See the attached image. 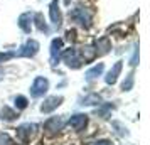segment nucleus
<instances>
[{
  "label": "nucleus",
  "mask_w": 150,
  "mask_h": 145,
  "mask_svg": "<svg viewBox=\"0 0 150 145\" xmlns=\"http://www.w3.org/2000/svg\"><path fill=\"white\" fill-rule=\"evenodd\" d=\"M35 130H37V125L35 123H24V125H21V127H17L15 133H17V140H19V144L25 145L30 138L34 137Z\"/></svg>",
  "instance_id": "nucleus-1"
},
{
  "label": "nucleus",
  "mask_w": 150,
  "mask_h": 145,
  "mask_svg": "<svg viewBox=\"0 0 150 145\" xmlns=\"http://www.w3.org/2000/svg\"><path fill=\"white\" fill-rule=\"evenodd\" d=\"M62 61L66 62L69 68L78 69L83 64V57H81V54H79V51H78V49L69 47V49H66V51L62 52Z\"/></svg>",
  "instance_id": "nucleus-2"
},
{
  "label": "nucleus",
  "mask_w": 150,
  "mask_h": 145,
  "mask_svg": "<svg viewBox=\"0 0 150 145\" xmlns=\"http://www.w3.org/2000/svg\"><path fill=\"white\" fill-rule=\"evenodd\" d=\"M47 90H49V81L46 79V78L37 76L34 79L32 86H30V95H32L34 98H41V96H44V95L47 93Z\"/></svg>",
  "instance_id": "nucleus-3"
},
{
  "label": "nucleus",
  "mask_w": 150,
  "mask_h": 145,
  "mask_svg": "<svg viewBox=\"0 0 150 145\" xmlns=\"http://www.w3.org/2000/svg\"><path fill=\"white\" fill-rule=\"evenodd\" d=\"M37 51H39V42L34 41V39H29V41L21 47L19 54L24 56V57H32V56L37 54Z\"/></svg>",
  "instance_id": "nucleus-4"
},
{
  "label": "nucleus",
  "mask_w": 150,
  "mask_h": 145,
  "mask_svg": "<svg viewBox=\"0 0 150 145\" xmlns=\"http://www.w3.org/2000/svg\"><path fill=\"white\" fill-rule=\"evenodd\" d=\"M62 125H64V120L62 117H51L44 123V130L47 132V133H56V132L62 130Z\"/></svg>",
  "instance_id": "nucleus-5"
},
{
  "label": "nucleus",
  "mask_w": 150,
  "mask_h": 145,
  "mask_svg": "<svg viewBox=\"0 0 150 145\" xmlns=\"http://www.w3.org/2000/svg\"><path fill=\"white\" fill-rule=\"evenodd\" d=\"M73 19H74L76 22H79L83 27H89L91 25V19H89V15H88V12L84 10L83 7H78V8H74L73 10Z\"/></svg>",
  "instance_id": "nucleus-6"
},
{
  "label": "nucleus",
  "mask_w": 150,
  "mask_h": 145,
  "mask_svg": "<svg viewBox=\"0 0 150 145\" xmlns=\"http://www.w3.org/2000/svg\"><path fill=\"white\" fill-rule=\"evenodd\" d=\"M86 123H88V117H86V115H83V113L73 115V117L69 118V127H73V128H74V130H78V132L84 130Z\"/></svg>",
  "instance_id": "nucleus-7"
},
{
  "label": "nucleus",
  "mask_w": 150,
  "mask_h": 145,
  "mask_svg": "<svg viewBox=\"0 0 150 145\" xmlns=\"http://www.w3.org/2000/svg\"><path fill=\"white\" fill-rule=\"evenodd\" d=\"M61 103H62V96H51L41 105V111L42 113H51V111L56 110Z\"/></svg>",
  "instance_id": "nucleus-8"
},
{
  "label": "nucleus",
  "mask_w": 150,
  "mask_h": 145,
  "mask_svg": "<svg viewBox=\"0 0 150 145\" xmlns=\"http://www.w3.org/2000/svg\"><path fill=\"white\" fill-rule=\"evenodd\" d=\"M49 12H51V21L54 22L56 27H59L62 22V15H61V8H59V4H57V0H54L52 4H51V7H49Z\"/></svg>",
  "instance_id": "nucleus-9"
},
{
  "label": "nucleus",
  "mask_w": 150,
  "mask_h": 145,
  "mask_svg": "<svg viewBox=\"0 0 150 145\" xmlns=\"http://www.w3.org/2000/svg\"><path fill=\"white\" fill-rule=\"evenodd\" d=\"M122 68H123V64H122V61H118V62H115V66L110 69V73L106 74V83L108 84H115L116 83V79H118V76H120V73H122Z\"/></svg>",
  "instance_id": "nucleus-10"
},
{
  "label": "nucleus",
  "mask_w": 150,
  "mask_h": 145,
  "mask_svg": "<svg viewBox=\"0 0 150 145\" xmlns=\"http://www.w3.org/2000/svg\"><path fill=\"white\" fill-rule=\"evenodd\" d=\"M62 49V39H54L51 44V61L52 64H56V61H59V54Z\"/></svg>",
  "instance_id": "nucleus-11"
},
{
  "label": "nucleus",
  "mask_w": 150,
  "mask_h": 145,
  "mask_svg": "<svg viewBox=\"0 0 150 145\" xmlns=\"http://www.w3.org/2000/svg\"><path fill=\"white\" fill-rule=\"evenodd\" d=\"M32 21H34V19H32V15L29 14H22L21 17H19V27L22 29V30H24V32H30V29H32Z\"/></svg>",
  "instance_id": "nucleus-12"
},
{
  "label": "nucleus",
  "mask_w": 150,
  "mask_h": 145,
  "mask_svg": "<svg viewBox=\"0 0 150 145\" xmlns=\"http://www.w3.org/2000/svg\"><path fill=\"white\" fill-rule=\"evenodd\" d=\"M96 52H100V54H106L110 49H111V42H110L108 37H100L98 41H96Z\"/></svg>",
  "instance_id": "nucleus-13"
},
{
  "label": "nucleus",
  "mask_w": 150,
  "mask_h": 145,
  "mask_svg": "<svg viewBox=\"0 0 150 145\" xmlns=\"http://www.w3.org/2000/svg\"><path fill=\"white\" fill-rule=\"evenodd\" d=\"M103 69H105V64H103V62H100V64L93 66L89 71H86V79H88V81H91V79L98 78V76L103 73Z\"/></svg>",
  "instance_id": "nucleus-14"
},
{
  "label": "nucleus",
  "mask_w": 150,
  "mask_h": 145,
  "mask_svg": "<svg viewBox=\"0 0 150 145\" xmlns=\"http://www.w3.org/2000/svg\"><path fill=\"white\" fill-rule=\"evenodd\" d=\"M0 118L5 120V122H12V120L17 118V111L12 110L10 106H4V108L0 110Z\"/></svg>",
  "instance_id": "nucleus-15"
},
{
  "label": "nucleus",
  "mask_w": 150,
  "mask_h": 145,
  "mask_svg": "<svg viewBox=\"0 0 150 145\" xmlns=\"http://www.w3.org/2000/svg\"><path fill=\"white\" fill-rule=\"evenodd\" d=\"M100 103H101V98H100V95H96V93H89V95H86L81 100V105H88V106H91V105H100Z\"/></svg>",
  "instance_id": "nucleus-16"
},
{
  "label": "nucleus",
  "mask_w": 150,
  "mask_h": 145,
  "mask_svg": "<svg viewBox=\"0 0 150 145\" xmlns=\"http://www.w3.org/2000/svg\"><path fill=\"white\" fill-rule=\"evenodd\" d=\"M81 54H83V57H84V61H93L98 52H96V49L93 47V46H84L83 51H81Z\"/></svg>",
  "instance_id": "nucleus-17"
},
{
  "label": "nucleus",
  "mask_w": 150,
  "mask_h": 145,
  "mask_svg": "<svg viewBox=\"0 0 150 145\" xmlns=\"http://www.w3.org/2000/svg\"><path fill=\"white\" fill-rule=\"evenodd\" d=\"M34 21H35V27L39 29L41 32H47V24H46V21H44V15L42 14H35Z\"/></svg>",
  "instance_id": "nucleus-18"
},
{
  "label": "nucleus",
  "mask_w": 150,
  "mask_h": 145,
  "mask_svg": "<svg viewBox=\"0 0 150 145\" xmlns=\"http://www.w3.org/2000/svg\"><path fill=\"white\" fill-rule=\"evenodd\" d=\"M113 108H115V105L106 103V105H103L101 108H98V110H96V115H98V117H108V113L113 110Z\"/></svg>",
  "instance_id": "nucleus-19"
},
{
  "label": "nucleus",
  "mask_w": 150,
  "mask_h": 145,
  "mask_svg": "<svg viewBox=\"0 0 150 145\" xmlns=\"http://www.w3.org/2000/svg\"><path fill=\"white\" fill-rule=\"evenodd\" d=\"M133 79H135V78H133V73H130L128 76H127V79L122 83V90L123 91H130L132 90V88H133Z\"/></svg>",
  "instance_id": "nucleus-20"
},
{
  "label": "nucleus",
  "mask_w": 150,
  "mask_h": 145,
  "mask_svg": "<svg viewBox=\"0 0 150 145\" xmlns=\"http://www.w3.org/2000/svg\"><path fill=\"white\" fill-rule=\"evenodd\" d=\"M15 106H17V110H24V108H27V105H29V101H27V98L25 96H15Z\"/></svg>",
  "instance_id": "nucleus-21"
},
{
  "label": "nucleus",
  "mask_w": 150,
  "mask_h": 145,
  "mask_svg": "<svg viewBox=\"0 0 150 145\" xmlns=\"http://www.w3.org/2000/svg\"><path fill=\"white\" fill-rule=\"evenodd\" d=\"M0 145H15V142H14L10 137H8L7 133L0 132Z\"/></svg>",
  "instance_id": "nucleus-22"
},
{
  "label": "nucleus",
  "mask_w": 150,
  "mask_h": 145,
  "mask_svg": "<svg viewBox=\"0 0 150 145\" xmlns=\"http://www.w3.org/2000/svg\"><path fill=\"white\" fill-rule=\"evenodd\" d=\"M113 127H115V128H118V133H120V135H128V132H127V128H125V127H122V123H118V122H113Z\"/></svg>",
  "instance_id": "nucleus-23"
},
{
  "label": "nucleus",
  "mask_w": 150,
  "mask_h": 145,
  "mask_svg": "<svg viewBox=\"0 0 150 145\" xmlns=\"http://www.w3.org/2000/svg\"><path fill=\"white\" fill-rule=\"evenodd\" d=\"M14 56H15V52H0V62L8 61V59H12Z\"/></svg>",
  "instance_id": "nucleus-24"
},
{
  "label": "nucleus",
  "mask_w": 150,
  "mask_h": 145,
  "mask_svg": "<svg viewBox=\"0 0 150 145\" xmlns=\"http://www.w3.org/2000/svg\"><path fill=\"white\" fill-rule=\"evenodd\" d=\"M137 61H138V49L133 51V56H132V59H130V64H132V66H137Z\"/></svg>",
  "instance_id": "nucleus-25"
},
{
  "label": "nucleus",
  "mask_w": 150,
  "mask_h": 145,
  "mask_svg": "<svg viewBox=\"0 0 150 145\" xmlns=\"http://www.w3.org/2000/svg\"><path fill=\"white\" fill-rule=\"evenodd\" d=\"M93 145H111V142H108V140H100V142H95Z\"/></svg>",
  "instance_id": "nucleus-26"
}]
</instances>
